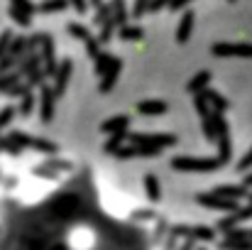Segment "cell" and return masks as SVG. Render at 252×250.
I'll list each match as a JSON object with an SVG mask.
<instances>
[{
    "label": "cell",
    "instance_id": "obj_17",
    "mask_svg": "<svg viewBox=\"0 0 252 250\" xmlns=\"http://www.w3.org/2000/svg\"><path fill=\"white\" fill-rule=\"evenodd\" d=\"M127 125V118H113V120H108L105 125H103V130L105 133H113V130H123Z\"/></svg>",
    "mask_w": 252,
    "mask_h": 250
},
{
    "label": "cell",
    "instance_id": "obj_14",
    "mask_svg": "<svg viewBox=\"0 0 252 250\" xmlns=\"http://www.w3.org/2000/svg\"><path fill=\"white\" fill-rule=\"evenodd\" d=\"M10 15H12V20H15L17 25H30V17H32V15H27L25 10H20L17 5L10 7Z\"/></svg>",
    "mask_w": 252,
    "mask_h": 250
},
{
    "label": "cell",
    "instance_id": "obj_11",
    "mask_svg": "<svg viewBox=\"0 0 252 250\" xmlns=\"http://www.w3.org/2000/svg\"><path fill=\"white\" fill-rule=\"evenodd\" d=\"M110 17H113V2H110V5L100 2L98 10H95V25H105Z\"/></svg>",
    "mask_w": 252,
    "mask_h": 250
},
{
    "label": "cell",
    "instance_id": "obj_8",
    "mask_svg": "<svg viewBox=\"0 0 252 250\" xmlns=\"http://www.w3.org/2000/svg\"><path fill=\"white\" fill-rule=\"evenodd\" d=\"M69 2H71V0H44V2H39V5H37V10H39V12L52 15V12H62Z\"/></svg>",
    "mask_w": 252,
    "mask_h": 250
},
{
    "label": "cell",
    "instance_id": "obj_21",
    "mask_svg": "<svg viewBox=\"0 0 252 250\" xmlns=\"http://www.w3.org/2000/svg\"><path fill=\"white\" fill-rule=\"evenodd\" d=\"M171 0H152V5H150V12H157L159 7H164V5H169Z\"/></svg>",
    "mask_w": 252,
    "mask_h": 250
},
{
    "label": "cell",
    "instance_id": "obj_23",
    "mask_svg": "<svg viewBox=\"0 0 252 250\" xmlns=\"http://www.w3.org/2000/svg\"><path fill=\"white\" fill-rule=\"evenodd\" d=\"M71 5L76 7V12H86V0H71Z\"/></svg>",
    "mask_w": 252,
    "mask_h": 250
},
{
    "label": "cell",
    "instance_id": "obj_13",
    "mask_svg": "<svg viewBox=\"0 0 252 250\" xmlns=\"http://www.w3.org/2000/svg\"><path fill=\"white\" fill-rule=\"evenodd\" d=\"M208 79H211V74H208V71H201L198 76H193V81L189 83V91H191V93H198V91H203V86L208 83Z\"/></svg>",
    "mask_w": 252,
    "mask_h": 250
},
{
    "label": "cell",
    "instance_id": "obj_19",
    "mask_svg": "<svg viewBox=\"0 0 252 250\" xmlns=\"http://www.w3.org/2000/svg\"><path fill=\"white\" fill-rule=\"evenodd\" d=\"M10 39H12V35L5 30V32L0 35V59L5 57V52H10Z\"/></svg>",
    "mask_w": 252,
    "mask_h": 250
},
{
    "label": "cell",
    "instance_id": "obj_9",
    "mask_svg": "<svg viewBox=\"0 0 252 250\" xmlns=\"http://www.w3.org/2000/svg\"><path fill=\"white\" fill-rule=\"evenodd\" d=\"M140 113H147V115H157V113H164L167 110V103L164 101H145L137 106Z\"/></svg>",
    "mask_w": 252,
    "mask_h": 250
},
{
    "label": "cell",
    "instance_id": "obj_5",
    "mask_svg": "<svg viewBox=\"0 0 252 250\" xmlns=\"http://www.w3.org/2000/svg\"><path fill=\"white\" fill-rule=\"evenodd\" d=\"M54 96H57V91L54 88H42V118L44 120H49L52 118V108H54Z\"/></svg>",
    "mask_w": 252,
    "mask_h": 250
},
{
    "label": "cell",
    "instance_id": "obj_7",
    "mask_svg": "<svg viewBox=\"0 0 252 250\" xmlns=\"http://www.w3.org/2000/svg\"><path fill=\"white\" fill-rule=\"evenodd\" d=\"M69 74H71V62L69 59H64L62 62V67H59V71H57V93H64V88H66V81H69Z\"/></svg>",
    "mask_w": 252,
    "mask_h": 250
},
{
    "label": "cell",
    "instance_id": "obj_6",
    "mask_svg": "<svg viewBox=\"0 0 252 250\" xmlns=\"http://www.w3.org/2000/svg\"><path fill=\"white\" fill-rule=\"evenodd\" d=\"M120 69H123V64L115 59V62H113V67L103 74V81H100V91H103V93L113 88V83H115V79H118V71H120Z\"/></svg>",
    "mask_w": 252,
    "mask_h": 250
},
{
    "label": "cell",
    "instance_id": "obj_16",
    "mask_svg": "<svg viewBox=\"0 0 252 250\" xmlns=\"http://www.w3.org/2000/svg\"><path fill=\"white\" fill-rule=\"evenodd\" d=\"M203 98H208L213 106H218V108H228V101L225 98H220L218 93H213V91H208V88H203Z\"/></svg>",
    "mask_w": 252,
    "mask_h": 250
},
{
    "label": "cell",
    "instance_id": "obj_18",
    "mask_svg": "<svg viewBox=\"0 0 252 250\" xmlns=\"http://www.w3.org/2000/svg\"><path fill=\"white\" fill-rule=\"evenodd\" d=\"M152 0H135V7H132V17H142L147 10H150Z\"/></svg>",
    "mask_w": 252,
    "mask_h": 250
},
{
    "label": "cell",
    "instance_id": "obj_20",
    "mask_svg": "<svg viewBox=\"0 0 252 250\" xmlns=\"http://www.w3.org/2000/svg\"><path fill=\"white\" fill-rule=\"evenodd\" d=\"M12 5H17L20 10H25L27 15H32V12H37V5H32L30 0H12Z\"/></svg>",
    "mask_w": 252,
    "mask_h": 250
},
{
    "label": "cell",
    "instance_id": "obj_4",
    "mask_svg": "<svg viewBox=\"0 0 252 250\" xmlns=\"http://www.w3.org/2000/svg\"><path fill=\"white\" fill-rule=\"evenodd\" d=\"M191 27H193V10H186L181 15V22H179V30H176V39L179 42H186L189 35H191Z\"/></svg>",
    "mask_w": 252,
    "mask_h": 250
},
{
    "label": "cell",
    "instance_id": "obj_3",
    "mask_svg": "<svg viewBox=\"0 0 252 250\" xmlns=\"http://www.w3.org/2000/svg\"><path fill=\"white\" fill-rule=\"evenodd\" d=\"M42 44H44V49H42V57H44V74H57L54 42H52V37H49V35H47V37H42Z\"/></svg>",
    "mask_w": 252,
    "mask_h": 250
},
{
    "label": "cell",
    "instance_id": "obj_10",
    "mask_svg": "<svg viewBox=\"0 0 252 250\" xmlns=\"http://www.w3.org/2000/svg\"><path fill=\"white\" fill-rule=\"evenodd\" d=\"M113 20H115L118 27L125 25V20H127V7H125L123 0H113Z\"/></svg>",
    "mask_w": 252,
    "mask_h": 250
},
{
    "label": "cell",
    "instance_id": "obj_12",
    "mask_svg": "<svg viewBox=\"0 0 252 250\" xmlns=\"http://www.w3.org/2000/svg\"><path fill=\"white\" fill-rule=\"evenodd\" d=\"M118 35H120V39H142V27H135V25H123Z\"/></svg>",
    "mask_w": 252,
    "mask_h": 250
},
{
    "label": "cell",
    "instance_id": "obj_22",
    "mask_svg": "<svg viewBox=\"0 0 252 250\" xmlns=\"http://www.w3.org/2000/svg\"><path fill=\"white\" fill-rule=\"evenodd\" d=\"M189 2H191V0H171V2H169V7H171V10H181V7H184V5H189Z\"/></svg>",
    "mask_w": 252,
    "mask_h": 250
},
{
    "label": "cell",
    "instance_id": "obj_2",
    "mask_svg": "<svg viewBox=\"0 0 252 250\" xmlns=\"http://www.w3.org/2000/svg\"><path fill=\"white\" fill-rule=\"evenodd\" d=\"M216 57H252V44H213Z\"/></svg>",
    "mask_w": 252,
    "mask_h": 250
},
{
    "label": "cell",
    "instance_id": "obj_24",
    "mask_svg": "<svg viewBox=\"0 0 252 250\" xmlns=\"http://www.w3.org/2000/svg\"><path fill=\"white\" fill-rule=\"evenodd\" d=\"M248 165H252V152L245 157V160H243V167H248Z\"/></svg>",
    "mask_w": 252,
    "mask_h": 250
},
{
    "label": "cell",
    "instance_id": "obj_1",
    "mask_svg": "<svg viewBox=\"0 0 252 250\" xmlns=\"http://www.w3.org/2000/svg\"><path fill=\"white\" fill-rule=\"evenodd\" d=\"M0 250H152L145 231L105 209L88 174L30 201L7 204Z\"/></svg>",
    "mask_w": 252,
    "mask_h": 250
},
{
    "label": "cell",
    "instance_id": "obj_15",
    "mask_svg": "<svg viewBox=\"0 0 252 250\" xmlns=\"http://www.w3.org/2000/svg\"><path fill=\"white\" fill-rule=\"evenodd\" d=\"M69 32H71L74 37H79V39H84V42H88V39H91V35H88V30H86L84 25H79V22H71V25H69Z\"/></svg>",
    "mask_w": 252,
    "mask_h": 250
}]
</instances>
